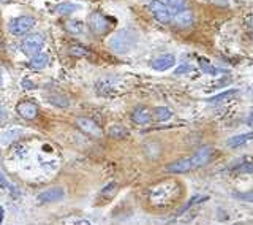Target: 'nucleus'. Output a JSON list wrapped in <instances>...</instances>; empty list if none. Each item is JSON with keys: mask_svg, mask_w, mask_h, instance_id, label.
<instances>
[{"mask_svg": "<svg viewBox=\"0 0 253 225\" xmlns=\"http://www.w3.org/2000/svg\"><path fill=\"white\" fill-rule=\"evenodd\" d=\"M253 140V132H249V133H242V135H236L233 138L228 140V146L229 148H237V146H242L247 141H252Z\"/></svg>", "mask_w": 253, "mask_h": 225, "instance_id": "nucleus-14", "label": "nucleus"}, {"mask_svg": "<svg viewBox=\"0 0 253 225\" xmlns=\"http://www.w3.org/2000/svg\"><path fill=\"white\" fill-rule=\"evenodd\" d=\"M154 114H155V119H158V120H168L171 117V111L168 108L158 107V108H155Z\"/></svg>", "mask_w": 253, "mask_h": 225, "instance_id": "nucleus-20", "label": "nucleus"}, {"mask_svg": "<svg viewBox=\"0 0 253 225\" xmlns=\"http://www.w3.org/2000/svg\"><path fill=\"white\" fill-rule=\"evenodd\" d=\"M247 124H249V125H253V111L250 112V116H249V119H247Z\"/></svg>", "mask_w": 253, "mask_h": 225, "instance_id": "nucleus-25", "label": "nucleus"}, {"mask_svg": "<svg viewBox=\"0 0 253 225\" xmlns=\"http://www.w3.org/2000/svg\"><path fill=\"white\" fill-rule=\"evenodd\" d=\"M174 22V26H177L180 29H187V27H192L193 22H195V16L192 11L188 10H182L179 13L174 14V19H171Z\"/></svg>", "mask_w": 253, "mask_h": 225, "instance_id": "nucleus-8", "label": "nucleus"}, {"mask_svg": "<svg viewBox=\"0 0 253 225\" xmlns=\"http://www.w3.org/2000/svg\"><path fill=\"white\" fill-rule=\"evenodd\" d=\"M0 51H2V34H0Z\"/></svg>", "mask_w": 253, "mask_h": 225, "instance_id": "nucleus-28", "label": "nucleus"}, {"mask_svg": "<svg viewBox=\"0 0 253 225\" xmlns=\"http://www.w3.org/2000/svg\"><path fill=\"white\" fill-rule=\"evenodd\" d=\"M16 110L24 119H35L38 116V107L34 102H21Z\"/></svg>", "mask_w": 253, "mask_h": 225, "instance_id": "nucleus-11", "label": "nucleus"}, {"mask_svg": "<svg viewBox=\"0 0 253 225\" xmlns=\"http://www.w3.org/2000/svg\"><path fill=\"white\" fill-rule=\"evenodd\" d=\"M44 46V37L42 34H32L29 35L21 45V50L26 56H35L40 53Z\"/></svg>", "mask_w": 253, "mask_h": 225, "instance_id": "nucleus-4", "label": "nucleus"}, {"mask_svg": "<svg viewBox=\"0 0 253 225\" xmlns=\"http://www.w3.org/2000/svg\"><path fill=\"white\" fill-rule=\"evenodd\" d=\"M76 124H78V127L81 128L83 132L89 133L92 136H100L101 135V128L97 124H95L92 119H89V117H79L76 120Z\"/></svg>", "mask_w": 253, "mask_h": 225, "instance_id": "nucleus-10", "label": "nucleus"}, {"mask_svg": "<svg viewBox=\"0 0 253 225\" xmlns=\"http://www.w3.org/2000/svg\"><path fill=\"white\" fill-rule=\"evenodd\" d=\"M63 195H65V192H63L62 187H49L38 195V202L40 203H54V202L62 200Z\"/></svg>", "mask_w": 253, "mask_h": 225, "instance_id": "nucleus-7", "label": "nucleus"}, {"mask_svg": "<svg viewBox=\"0 0 253 225\" xmlns=\"http://www.w3.org/2000/svg\"><path fill=\"white\" fill-rule=\"evenodd\" d=\"M3 117H5V111L0 110V119H3Z\"/></svg>", "mask_w": 253, "mask_h": 225, "instance_id": "nucleus-27", "label": "nucleus"}, {"mask_svg": "<svg viewBox=\"0 0 253 225\" xmlns=\"http://www.w3.org/2000/svg\"><path fill=\"white\" fill-rule=\"evenodd\" d=\"M163 3L168 6L171 13H179L187 8V0H163Z\"/></svg>", "mask_w": 253, "mask_h": 225, "instance_id": "nucleus-16", "label": "nucleus"}, {"mask_svg": "<svg viewBox=\"0 0 253 225\" xmlns=\"http://www.w3.org/2000/svg\"><path fill=\"white\" fill-rule=\"evenodd\" d=\"M109 135L113 136V138H125V136L128 135V130H126V128L122 127V125H114L109 130Z\"/></svg>", "mask_w": 253, "mask_h": 225, "instance_id": "nucleus-19", "label": "nucleus"}, {"mask_svg": "<svg viewBox=\"0 0 253 225\" xmlns=\"http://www.w3.org/2000/svg\"><path fill=\"white\" fill-rule=\"evenodd\" d=\"M65 27L71 34H83L84 32V24L81 21H68L65 24Z\"/></svg>", "mask_w": 253, "mask_h": 225, "instance_id": "nucleus-18", "label": "nucleus"}, {"mask_svg": "<svg viewBox=\"0 0 253 225\" xmlns=\"http://www.w3.org/2000/svg\"><path fill=\"white\" fill-rule=\"evenodd\" d=\"M176 65V57L172 54H163L160 57H157L152 62V68L157 71H165V70H169L171 67Z\"/></svg>", "mask_w": 253, "mask_h": 225, "instance_id": "nucleus-9", "label": "nucleus"}, {"mask_svg": "<svg viewBox=\"0 0 253 225\" xmlns=\"http://www.w3.org/2000/svg\"><path fill=\"white\" fill-rule=\"evenodd\" d=\"M0 187H8V189L11 187V186H10V182L6 181V178H5V176H3L2 173H0Z\"/></svg>", "mask_w": 253, "mask_h": 225, "instance_id": "nucleus-24", "label": "nucleus"}, {"mask_svg": "<svg viewBox=\"0 0 253 225\" xmlns=\"http://www.w3.org/2000/svg\"><path fill=\"white\" fill-rule=\"evenodd\" d=\"M252 30H253V19H252Z\"/></svg>", "mask_w": 253, "mask_h": 225, "instance_id": "nucleus-30", "label": "nucleus"}, {"mask_svg": "<svg viewBox=\"0 0 253 225\" xmlns=\"http://www.w3.org/2000/svg\"><path fill=\"white\" fill-rule=\"evenodd\" d=\"M236 95H237V89H229V91H223V92L217 94L215 97H211L208 102L212 103V105H220V103L233 99V97H236Z\"/></svg>", "mask_w": 253, "mask_h": 225, "instance_id": "nucleus-13", "label": "nucleus"}, {"mask_svg": "<svg viewBox=\"0 0 253 225\" xmlns=\"http://www.w3.org/2000/svg\"><path fill=\"white\" fill-rule=\"evenodd\" d=\"M131 119H133V122L142 125V124L150 122V119H152V114H150V112L146 108H136V110L133 111Z\"/></svg>", "mask_w": 253, "mask_h": 225, "instance_id": "nucleus-12", "label": "nucleus"}, {"mask_svg": "<svg viewBox=\"0 0 253 225\" xmlns=\"http://www.w3.org/2000/svg\"><path fill=\"white\" fill-rule=\"evenodd\" d=\"M70 53L75 54V56H85L87 54V51L84 50V48H76V46L70 48Z\"/></svg>", "mask_w": 253, "mask_h": 225, "instance_id": "nucleus-22", "label": "nucleus"}, {"mask_svg": "<svg viewBox=\"0 0 253 225\" xmlns=\"http://www.w3.org/2000/svg\"><path fill=\"white\" fill-rule=\"evenodd\" d=\"M134 43H136V37L131 30L122 29L116 32L109 40V48L117 54H126L128 51L133 50Z\"/></svg>", "mask_w": 253, "mask_h": 225, "instance_id": "nucleus-2", "label": "nucleus"}, {"mask_svg": "<svg viewBox=\"0 0 253 225\" xmlns=\"http://www.w3.org/2000/svg\"><path fill=\"white\" fill-rule=\"evenodd\" d=\"M212 159V149L211 148H203L192 157L188 159H180L177 162H172L169 165H166V171L169 173H187L193 168H200L203 165H206Z\"/></svg>", "mask_w": 253, "mask_h": 225, "instance_id": "nucleus-1", "label": "nucleus"}, {"mask_svg": "<svg viewBox=\"0 0 253 225\" xmlns=\"http://www.w3.org/2000/svg\"><path fill=\"white\" fill-rule=\"evenodd\" d=\"M3 216H5V213H3V208H0V222L3 221Z\"/></svg>", "mask_w": 253, "mask_h": 225, "instance_id": "nucleus-26", "label": "nucleus"}, {"mask_svg": "<svg viewBox=\"0 0 253 225\" xmlns=\"http://www.w3.org/2000/svg\"><path fill=\"white\" fill-rule=\"evenodd\" d=\"M188 70H192V65H190V63H182V67H179V68L176 70V75L185 73V71H188Z\"/></svg>", "mask_w": 253, "mask_h": 225, "instance_id": "nucleus-23", "label": "nucleus"}, {"mask_svg": "<svg viewBox=\"0 0 253 225\" xmlns=\"http://www.w3.org/2000/svg\"><path fill=\"white\" fill-rule=\"evenodd\" d=\"M234 197L239 198V200H244V202L253 203V190H249V192H237V194H234Z\"/></svg>", "mask_w": 253, "mask_h": 225, "instance_id": "nucleus-21", "label": "nucleus"}, {"mask_svg": "<svg viewBox=\"0 0 253 225\" xmlns=\"http://www.w3.org/2000/svg\"><path fill=\"white\" fill-rule=\"evenodd\" d=\"M149 10L154 14V18L157 21H160L163 24H168L172 19V13L168 10V6H166L163 2H160V0H150Z\"/></svg>", "mask_w": 253, "mask_h": 225, "instance_id": "nucleus-5", "label": "nucleus"}, {"mask_svg": "<svg viewBox=\"0 0 253 225\" xmlns=\"http://www.w3.org/2000/svg\"><path fill=\"white\" fill-rule=\"evenodd\" d=\"M0 86H2V71H0Z\"/></svg>", "mask_w": 253, "mask_h": 225, "instance_id": "nucleus-29", "label": "nucleus"}, {"mask_svg": "<svg viewBox=\"0 0 253 225\" xmlns=\"http://www.w3.org/2000/svg\"><path fill=\"white\" fill-rule=\"evenodd\" d=\"M49 62V56L46 53H37L35 56H32L30 59V67L32 68H44Z\"/></svg>", "mask_w": 253, "mask_h": 225, "instance_id": "nucleus-15", "label": "nucleus"}, {"mask_svg": "<svg viewBox=\"0 0 253 225\" xmlns=\"http://www.w3.org/2000/svg\"><path fill=\"white\" fill-rule=\"evenodd\" d=\"M76 10H78V5H73V3H59L54 8V11L57 14H71Z\"/></svg>", "mask_w": 253, "mask_h": 225, "instance_id": "nucleus-17", "label": "nucleus"}, {"mask_svg": "<svg viewBox=\"0 0 253 225\" xmlns=\"http://www.w3.org/2000/svg\"><path fill=\"white\" fill-rule=\"evenodd\" d=\"M89 27H90L92 32H95V34L103 35L111 29V22H109V19L106 18L105 14L93 13V14L89 16Z\"/></svg>", "mask_w": 253, "mask_h": 225, "instance_id": "nucleus-6", "label": "nucleus"}, {"mask_svg": "<svg viewBox=\"0 0 253 225\" xmlns=\"http://www.w3.org/2000/svg\"><path fill=\"white\" fill-rule=\"evenodd\" d=\"M34 26H35V19L32 18V16H18V18L10 21V24H8V30H10L13 35L19 37V35L27 34Z\"/></svg>", "mask_w": 253, "mask_h": 225, "instance_id": "nucleus-3", "label": "nucleus"}]
</instances>
